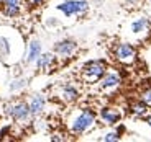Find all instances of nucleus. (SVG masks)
I'll use <instances>...</instances> for the list:
<instances>
[{
  "instance_id": "obj_7",
  "label": "nucleus",
  "mask_w": 151,
  "mask_h": 142,
  "mask_svg": "<svg viewBox=\"0 0 151 142\" xmlns=\"http://www.w3.org/2000/svg\"><path fill=\"white\" fill-rule=\"evenodd\" d=\"M56 54H59L61 57H69L76 51V43L74 41H61L54 48Z\"/></svg>"
},
{
  "instance_id": "obj_5",
  "label": "nucleus",
  "mask_w": 151,
  "mask_h": 142,
  "mask_svg": "<svg viewBox=\"0 0 151 142\" xmlns=\"http://www.w3.org/2000/svg\"><path fill=\"white\" fill-rule=\"evenodd\" d=\"M8 113H10V116L17 121H25V119H28V116L31 114L30 106H28L27 103H23V101H18V103H15L13 106H10Z\"/></svg>"
},
{
  "instance_id": "obj_18",
  "label": "nucleus",
  "mask_w": 151,
  "mask_h": 142,
  "mask_svg": "<svg viewBox=\"0 0 151 142\" xmlns=\"http://www.w3.org/2000/svg\"><path fill=\"white\" fill-rule=\"evenodd\" d=\"M46 0H27V4L30 5V7H40V5H43Z\"/></svg>"
},
{
  "instance_id": "obj_19",
  "label": "nucleus",
  "mask_w": 151,
  "mask_h": 142,
  "mask_svg": "<svg viewBox=\"0 0 151 142\" xmlns=\"http://www.w3.org/2000/svg\"><path fill=\"white\" fill-rule=\"evenodd\" d=\"M146 123H148V124H150V126H151V116H148V118H146Z\"/></svg>"
},
{
  "instance_id": "obj_8",
  "label": "nucleus",
  "mask_w": 151,
  "mask_h": 142,
  "mask_svg": "<svg viewBox=\"0 0 151 142\" xmlns=\"http://www.w3.org/2000/svg\"><path fill=\"white\" fill-rule=\"evenodd\" d=\"M59 97H61V100H64L66 103H71V101H76V100H77L79 93H77V90H76L72 85L66 83V85H63V87H61Z\"/></svg>"
},
{
  "instance_id": "obj_4",
  "label": "nucleus",
  "mask_w": 151,
  "mask_h": 142,
  "mask_svg": "<svg viewBox=\"0 0 151 142\" xmlns=\"http://www.w3.org/2000/svg\"><path fill=\"white\" fill-rule=\"evenodd\" d=\"M61 11H64L66 16H71L74 13H82V11L87 10V4L86 2H79V0H68L64 4L58 5Z\"/></svg>"
},
{
  "instance_id": "obj_17",
  "label": "nucleus",
  "mask_w": 151,
  "mask_h": 142,
  "mask_svg": "<svg viewBox=\"0 0 151 142\" xmlns=\"http://www.w3.org/2000/svg\"><path fill=\"white\" fill-rule=\"evenodd\" d=\"M120 139V134L118 132H110V134H107L105 137H104V141H118Z\"/></svg>"
},
{
  "instance_id": "obj_12",
  "label": "nucleus",
  "mask_w": 151,
  "mask_h": 142,
  "mask_svg": "<svg viewBox=\"0 0 151 142\" xmlns=\"http://www.w3.org/2000/svg\"><path fill=\"white\" fill-rule=\"evenodd\" d=\"M130 111H132L135 116H145L146 111H148V106L145 105L141 100L140 101H133L132 105H130Z\"/></svg>"
},
{
  "instance_id": "obj_3",
  "label": "nucleus",
  "mask_w": 151,
  "mask_h": 142,
  "mask_svg": "<svg viewBox=\"0 0 151 142\" xmlns=\"http://www.w3.org/2000/svg\"><path fill=\"white\" fill-rule=\"evenodd\" d=\"M115 57L122 64H132L136 59V49L132 44H127V43L118 44L117 49H115Z\"/></svg>"
},
{
  "instance_id": "obj_6",
  "label": "nucleus",
  "mask_w": 151,
  "mask_h": 142,
  "mask_svg": "<svg viewBox=\"0 0 151 142\" xmlns=\"http://www.w3.org/2000/svg\"><path fill=\"white\" fill-rule=\"evenodd\" d=\"M120 82H122V79L117 72H109V74H104L102 80H100V87H102L104 90L115 88V87L120 85Z\"/></svg>"
},
{
  "instance_id": "obj_11",
  "label": "nucleus",
  "mask_w": 151,
  "mask_h": 142,
  "mask_svg": "<svg viewBox=\"0 0 151 142\" xmlns=\"http://www.w3.org/2000/svg\"><path fill=\"white\" fill-rule=\"evenodd\" d=\"M40 53H41V44L38 41H33L30 44V49H28V62H33V60H36L38 57H40Z\"/></svg>"
},
{
  "instance_id": "obj_2",
  "label": "nucleus",
  "mask_w": 151,
  "mask_h": 142,
  "mask_svg": "<svg viewBox=\"0 0 151 142\" xmlns=\"http://www.w3.org/2000/svg\"><path fill=\"white\" fill-rule=\"evenodd\" d=\"M94 123H95L94 111H91V109H82V111L72 119L71 131L74 132V134H82V132H86Z\"/></svg>"
},
{
  "instance_id": "obj_9",
  "label": "nucleus",
  "mask_w": 151,
  "mask_h": 142,
  "mask_svg": "<svg viewBox=\"0 0 151 142\" xmlns=\"http://www.w3.org/2000/svg\"><path fill=\"white\" fill-rule=\"evenodd\" d=\"M100 118H102L107 124H115V123L120 121L122 114H120V111H117V109H113V108H104L102 111H100Z\"/></svg>"
},
{
  "instance_id": "obj_1",
  "label": "nucleus",
  "mask_w": 151,
  "mask_h": 142,
  "mask_svg": "<svg viewBox=\"0 0 151 142\" xmlns=\"http://www.w3.org/2000/svg\"><path fill=\"white\" fill-rule=\"evenodd\" d=\"M107 67L104 60H92V62L86 64L82 67V72H81V79L86 83H94L97 80H100L105 74Z\"/></svg>"
},
{
  "instance_id": "obj_13",
  "label": "nucleus",
  "mask_w": 151,
  "mask_h": 142,
  "mask_svg": "<svg viewBox=\"0 0 151 142\" xmlns=\"http://www.w3.org/2000/svg\"><path fill=\"white\" fill-rule=\"evenodd\" d=\"M43 108H45V98L43 97H35L33 100H31V105H30L31 114H38Z\"/></svg>"
},
{
  "instance_id": "obj_15",
  "label": "nucleus",
  "mask_w": 151,
  "mask_h": 142,
  "mask_svg": "<svg viewBox=\"0 0 151 142\" xmlns=\"http://www.w3.org/2000/svg\"><path fill=\"white\" fill-rule=\"evenodd\" d=\"M53 62V57H51V54H45V56L40 57V60H38V67L41 69H48V65Z\"/></svg>"
},
{
  "instance_id": "obj_16",
  "label": "nucleus",
  "mask_w": 151,
  "mask_h": 142,
  "mask_svg": "<svg viewBox=\"0 0 151 142\" xmlns=\"http://www.w3.org/2000/svg\"><path fill=\"white\" fill-rule=\"evenodd\" d=\"M141 101H143L148 108H151V87H148L146 90H143V93H141Z\"/></svg>"
},
{
  "instance_id": "obj_10",
  "label": "nucleus",
  "mask_w": 151,
  "mask_h": 142,
  "mask_svg": "<svg viewBox=\"0 0 151 142\" xmlns=\"http://www.w3.org/2000/svg\"><path fill=\"white\" fill-rule=\"evenodd\" d=\"M4 11L7 16H15L20 11V0H4Z\"/></svg>"
},
{
  "instance_id": "obj_14",
  "label": "nucleus",
  "mask_w": 151,
  "mask_h": 142,
  "mask_svg": "<svg viewBox=\"0 0 151 142\" xmlns=\"http://www.w3.org/2000/svg\"><path fill=\"white\" fill-rule=\"evenodd\" d=\"M146 26H148V20L146 18H141V20H138V21L133 23L132 30H133V33H141Z\"/></svg>"
}]
</instances>
